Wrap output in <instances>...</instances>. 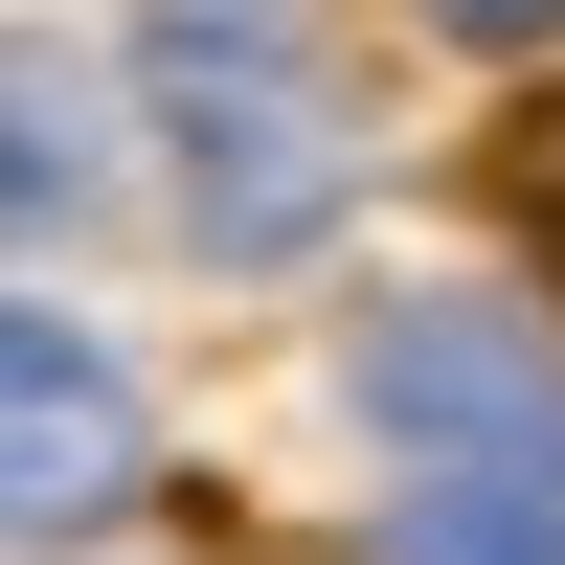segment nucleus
<instances>
[{"mask_svg":"<svg viewBox=\"0 0 565 565\" xmlns=\"http://www.w3.org/2000/svg\"><path fill=\"white\" fill-rule=\"evenodd\" d=\"M136 90L181 136V226L204 249H317L362 204V68L317 0H136Z\"/></svg>","mask_w":565,"mask_h":565,"instance_id":"f257e3e1","label":"nucleus"},{"mask_svg":"<svg viewBox=\"0 0 565 565\" xmlns=\"http://www.w3.org/2000/svg\"><path fill=\"white\" fill-rule=\"evenodd\" d=\"M362 430L476 452V498H543L565 521V340L543 317H385L362 340Z\"/></svg>","mask_w":565,"mask_h":565,"instance_id":"f03ea898","label":"nucleus"},{"mask_svg":"<svg viewBox=\"0 0 565 565\" xmlns=\"http://www.w3.org/2000/svg\"><path fill=\"white\" fill-rule=\"evenodd\" d=\"M114 498H136V385L68 317H0V543H68Z\"/></svg>","mask_w":565,"mask_h":565,"instance_id":"7ed1b4c3","label":"nucleus"},{"mask_svg":"<svg viewBox=\"0 0 565 565\" xmlns=\"http://www.w3.org/2000/svg\"><path fill=\"white\" fill-rule=\"evenodd\" d=\"M385 565H565V521H543V498H476V476H430V498L385 521Z\"/></svg>","mask_w":565,"mask_h":565,"instance_id":"20e7f679","label":"nucleus"},{"mask_svg":"<svg viewBox=\"0 0 565 565\" xmlns=\"http://www.w3.org/2000/svg\"><path fill=\"white\" fill-rule=\"evenodd\" d=\"M0 204H45V226L90 204V136H68V68H23V45H0Z\"/></svg>","mask_w":565,"mask_h":565,"instance_id":"39448f33","label":"nucleus"},{"mask_svg":"<svg viewBox=\"0 0 565 565\" xmlns=\"http://www.w3.org/2000/svg\"><path fill=\"white\" fill-rule=\"evenodd\" d=\"M430 45H565V0H430Z\"/></svg>","mask_w":565,"mask_h":565,"instance_id":"423d86ee","label":"nucleus"},{"mask_svg":"<svg viewBox=\"0 0 565 565\" xmlns=\"http://www.w3.org/2000/svg\"><path fill=\"white\" fill-rule=\"evenodd\" d=\"M521 181H543V226H565V136H543V159H521Z\"/></svg>","mask_w":565,"mask_h":565,"instance_id":"0eeeda50","label":"nucleus"}]
</instances>
